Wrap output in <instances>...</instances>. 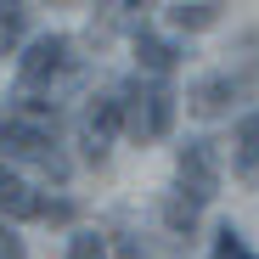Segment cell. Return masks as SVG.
Instances as JSON below:
<instances>
[{
  "mask_svg": "<svg viewBox=\"0 0 259 259\" xmlns=\"http://www.w3.org/2000/svg\"><path fill=\"white\" fill-rule=\"evenodd\" d=\"M169 118H175V91L158 84V79H136V84L118 96V130H124L130 141H141V147L163 136Z\"/></svg>",
  "mask_w": 259,
  "mask_h": 259,
  "instance_id": "6da1fadb",
  "label": "cell"
},
{
  "mask_svg": "<svg viewBox=\"0 0 259 259\" xmlns=\"http://www.w3.org/2000/svg\"><path fill=\"white\" fill-rule=\"evenodd\" d=\"M214 192H220V152H214V141H186L175 158V197L203 208V203H214Z\"/></svg>",
  "mask_w": 259,
  "mask_h": 259,
  "instance_id": "7a4b0ae2",
  "label": "cell"
},
{
  "mask_svg": "<svg viewBox=\"0 0 259 259\" xmlns=\"http://www.w3.org/2000/svg\"><path fill=\"white\" fill-rule=\"evenodd\" d=\"M68 62H73V39H68V34H39V39H28V51H23V62H17V91L34 96L39 84L62 79Z\"/></svg>",
  "mask_w": 259,
  "mask_h": 259,
  "instance_id": "3957f363",
  "label": "cell"
},
{
  "mask_svg": "<svg viewBox=\"0 0 259 259\" xmlns=\"http://www.w3.org/2000/svg\"><path fill=\"white\" fill-rule=\"evenodd\" d=\"M0 152L6 158H23V163H39L46 175H68V163H62V152L51 147V130H39V124H23V118H6L0 124Z\"/></svg>",
  "mask_w": 259,
  "mask_h": 259,
  "instance_id": "277c9868",
  "label": "cell"
},
{
  "mask_svg": "<svg viewBox=\"0 0 259 259\" xmlns=\"http://www.w3.org/2000/svg\"><path fill=\"white\" fill-rule=\"evenodd\" d=\"M118 136V96H96L91 107H84V118H79V147H84V158H107V141Z\"/></svg>",
  "mask_w": 259,
  "mask_h": 259,
  "instance_id": "5b68a950",
  "label": "cell"
},
{
  "mask_svg": "<svg viewBox=\"0 0 259 259\" xmlns=\"http://www.w3.org/2000/svg\"><path fill=\"white\" fill-rule=\"evenodd\" d=\"M147 12L152 0H96V34H113V28H130V34H147Z\"/></svg>",
  "mask_w": 259,
  "mask_h": 259,
  "instance_id": "8992f818",
  "label": "cell"
},
{
  "mask_svg": "<svg viewBox=\"0 0 259 259\" xmlns=\"http://www.w3.org/2000/svg\"><path fill=\"white\" fill-rule=\"evenodd\" d=\"M186 102H192V113H197V118H214V113H226V107L237 102V79H231V73H214V79H197Z\"/></svg>",
  "mask_w": 259,
  "mask_h": 259,
  "instance_id": "52a82bcc",
  "label": "cell"
},
{
  "mask_svg": "<svg viewBox=\"0 0 259 259\" xmlns=\"http://www.w3.org/2000/svg\"><path fill=\"white\" fill-rule=\"evenodd\" d=\"M39 197L28 181H17V175H6V169H0V214H6V220H39Z\"/></svg>",
  "mask_w": 259,
  "mask_h": 259,
  "instance_id": "ba28073f",
  "label": "cell"
},
{
  "mask_svg": "<svg viewBox=\"0 0 259 259\" xmlns=\"http://www.w3.org/2000/svg\"><path fill=\"white\" fill-rule=\"evenodd\" d=\"M136 62L147 73H169V68L181 62V51L169 46V39H158V34H136Z\"/></svg>",
  "mask_w": 259,
  "mask_h": 259,
  "instance_id": "9c48e42d",
  "label": "cell"
},
{
  "mask_svg": "<svg viewBox=\"0 0 259 259\" xmlns=\"http://www.w3.org/2000/svg\"><path fill=\"white\" fill-rule=\"evenodd\" d=\"M28 34V6L23 0H0V57H12Z\"/></svg>",
  "mask_w": 259,
  "mask_h": 259,
  "instance_id": "30bf717a",
  "label": "cell"
},
{
  "mask_svg": "<svg viewBox=\"0 0 259 259\" xmlns=\"http://www.w3.org/2000/svg\"><path fill=\"white\" fill-rule=\"evenodd\" d=\"M237 169H242V175L259 169V113H248L237 124Z\"/></svg>",
  "mask_w": 259,
  "mask_h": 259,
  "instance_id": "8fae6325",
  "label": "cell"
},
{
  "mask_svg": "<svg viewBox=\"0 0 259 259\" xmlns=\"http://www.w3.org/2000/svg\"><path fill=\"white\" fill-rule=\"evenodd\" d=\"M169 23L186 28V34H197V28L214 23V6H203V0H192V6H175V12H169Z\"/></svg>",
  "mask_w": 259,
  "mask_h": 259,
  "instance_id": "7c38bea8",
  "label": "cell"
},
{
  "mask_svg": "<svg viewBox=\"0 0 259 259\" xmlns=\"http://www.w3.org/2000/svg\"><path fill=\"white\" fill-rule=\"evenodd\" d=\"M163 220H169V231H192V226H197V208H192L186 197H169V203H163Z\"/></svg>",
  "mask_w": 259,
  "mask_h": 259,
  "instance_id": "4fadbf2b",
  "label": "cell"
},
{
  "mask_svg": "<svg viewBox=\"0 0 259 259\" xmlns=\"http://www.w3.org/2000/svg\"><path fill=\"white\" fill-rule=\"evenodd\" d=\"M68 259H107V242H102L96 231H79V237L68 242Z\"/></svg>",
  "mask_w": 259,
  "mask_h": 259,
  "instance_id": "5bb4252c",
  "label": "cell"
},
{
  "mask_svg": "<svg viewBox=\"0 0 259 259\" xmlns=\"http://www.w3.org/2000/svg\"><path fill=\"white\" fill-rule=\"evenodd\" d=\"M214 259H253V253L242 248V237H237L231 226H220V242H214Z\"/></svg>",
  "mask_w": 259,
  "mask_h": 259,
  "instance_id": "9a60e30c",
  "label": "cell"
},
{
  "mask_svg": "<svg viewBox=\"0 0 259 259\" xmlns=\"http://www.w3.org/2000/svg\"><path fill=\"white\" fill-rule=\"evenodd\" d=\"M0 259H23V237L12 226H0Z\"/></svg>",
  "mask_w": 259,
  "mask_h": 259,
  "instance_id": "2e32d148",
  "label": "cell"
}]
</instances>
